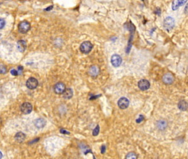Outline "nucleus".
I'll return each instance as SVG.
<instances>
[{
    "label": "nucleus",
    "mask_w": 188,
    "mask_h": 159,
    "mask_svg": "<svg viewBox=\"0 0 188 159\" xmlns=\"http://www.w3.org/2000/svg\"><path fill=\"white\" fill-rule=\"evenodd\" d=\"M93 48V45L91 42L90 41H86L81 44L79 50L81 53L87 54L91 52Z\"/></svg>",
    "instance_id": "obj_1"
},
{
    "label": "nucleus",
    "mask_w": 188,
    "mask_h": 159,
    "mask_svg": "<svg viewBox=\"0 0 188 159\" xmlns=\"http://www.w3.org/2000/svg\"><path fill=\"white\" fill-rule=\"evenodd\" d=\"M31 26L29 22L24 21L18 24V31L22 34H26L30 29Z\"/></svg>",
    "instance_id": "obj_2"
},
{
    "label": "nucleus",
    "mask_w": 188,
    "mask_h": 159,
    "mask_svg": "<svg viewBox=\"0 0 188 159\" xmlns=\"http://www.w3.org/2000/svg\"><path fill=\"white\" fill-rule=\"evenodd\" d=\"M175 26V21L172 17H168L163 22V27L168 32H170Z\"/></svg>",
    "instance_id": "obj_3"
},
{
    "label": "nucleus",
    "mask_w": 188,
    "mask_h": 159,
    "mask_svg": "<svg viewBox=\"0 0 188 159\" xmlns=\"http://www.w3.org/2000/svg\"><path fill=\"white\" fill-rule=\"evenodd\" d=\"M32 105L29 102H25L23 103L21 107V111L24 114L30 113L32 111Z\"/></svg>",
    "instance_id": "obj_4"
},
{
    "label": "nucleus",
    "mask_w": 188,
    "mask_h": 159,
    "mask_svg": "<svg viewBox=\"0 0 188 159\" xmlns=\"http://www.w3.org/2000/svg\"><path fill=\"white\" fill-rule=\"evenodd\" d=\"M111 63L112 65L117 68L120 66L122 63V59L119 55L114 54L111 57Z\"/></svg>",
    "instance_id": "obj_5"
},
{
    "label": "nucleus",
    "mask_w": 188,
    "mask_h": 159,
    "mask_svg": "<svg viewBox=\"0 0 188 159\" xmlns=\"http://www.w3.org/2000/svg\"><path fill=\"white\" fill-rule=\"evenodd\" d=\"M27 87L30 90H33L37 87L38 86V81L34 77L29 78L26 82Z\"/></svg>",
    "instance_id": "obj_6"
},
{
    "label": "nucleus",
    "mask_w": 188,
    "mask_h": 159,
    "mask_svg": "<svg viewBox=\"0 0 188 159\" xmlns=\"http://www.w3.org/2000/svg\"><path fill=\"white\" fill-rule=\"evenodd\" d=\"M119 107L121 109H125L127 108L129 106V101L126 97H121L119 100L117 102Z\"/></svg>",
    "instance_id": "obj_7"
},
{
    "label": "nucleus",
    "mask_w": 188,
    "mask_h": 159,
    "mask_svg": "<svg viewBox=\"0 0 188 159\" xmlns=\"http://www.w3.org/2000/svg\"><path fill=\"white\" fill-rule=\"evenodd\" d=\"M138 87L142 91H146L149 88L150 83L146 79H142L138 82Z\"/></svg>",
    "instance_id": "obj_8"
},
{
    "label": "nucleus",
    "mask_w": 188,
    "mask_h": 159,
    "mask_svg": "<svg viewBox=\"0 0 188 159\" xmlns=\"http://www.w3.org/2000/svg\"><path fill=\"white\" fill-rule=\"evenodd\" d=\"M162 81L166 85H171L174 81V77L171 73L168 72L163 76Z\"/></svg>",
    "instance_id": "obj_9"
},
{
    "label": "nucleus",
    "mask_w": 188,
    "mask_h": 159,
    "mask_svg": "<svg viewBox=\"0 0 188 159\" xmlns=\"http://www.w3.org/2000/svg\"><path fill=\"white\" fill-rule=\"evenodd\" d=\"M66 89V86L64 83L58 82L56 83L54 88L55 92L56 94H62Z\"/></svg>",
    "instance_id": "obj_10"
},
{
    "label": "nucleus",
    "mask_w": 188,
    "mask_h": 159,
    "mask_svg": "<svg viewBox=\"0 0 188 159\" xmlns=\"http://www.w3.org/2000/svg\"><path fill=\"white\" fill-rule=\"evenodd\" d=\"M187 2V0H174L172 3L173 10H177L180 6H182Z\"/></svg>",
    "instance_id": "obj_11"
},
{
    "label": "nucleus",
    "mask_w": 188,
    "mask_h": 159,
    "mask_svg": "<svg viewBox=\"0 0 188 159\" xmlns=\"http://www.w3.org/2000/svg\"><path fill=\"white\" fill-rule=\"evenodd\" d=\"M17 49L21 53H23L27 48V43L23 40H20L17 42Z\"/></svg>",
    "instance_id": "obj_12"
},
{
    "label": "nucleus",
    "mask_w": 188,
    "mask_h": 159,
    "mask_svg": "<svg viewBox=\"0 0 188 159\" xmlns=\"http://www.w3.org/2000/svg\"><path fill=\"white\" fill-rule=\"evenodd\" d=\"M157 127L161 130H165L168 125L167 121L164 119H161L157 122Z\"/></svg>",
    "instance_id": "obj_13"
},
{
    "label": "nucleus",
    "mask_w": 188,
    "mask_h": 159,
    "mask_svg": "<svg viewBox=\"0 0 188 159\" xmlns=\"http://www.w3.org/2000/svg\"><path fill=\"white\" fill-rule=\"evenodd\" d=\"M89 74L92 77H97L100 72L99 68L97 66H91L89 70Z\"/></svg>",
    "instance_id": "obj_14"
},
{
    "label": "nucleus",
    "mask_w": 188,
    "mask_h": 159,
    "mask_svg": "<svg viewBox=\"0 0 188 159\" xmlns=\"http://www.w3.org/2000/svg\"><path fill=\"white\" fill-rule=\"evenodd\" d=\"M34 125L38 129H40L45 126L46 121L43 118H38L34 121Z\"/></svg>",
    "instance_id": "obj_15"
},
{
    "label": "nucleus",
    "mask_w": 188,
    "mask_h": 159,
    "mask_svg": "<svg viewBox=\"0 0 188 159\" xmlns=\"http://www.w3.org/2000/svg\"><path fill=\"white\" fill-rule=\"evenodd\" d=\"M62 94H63V97L64 99L68 100L71 99L72 97L73 96V92L71 88H68L67 89H65V90L64 91V92L62 93Z\"/></svg>",
    "instance_id": "obj_16"
},
{
    "label": "nucleus",
    "mask_w": 188,
    "mask_h": 159,
    "mask_svg": "<svg viewBox=\"0 0 188 159\" xmlns=\"http://www.w3.org/2000/svg\"><path fill=\"white\" fill-rule=\"evenodd\" d=\"M25 139H26V135L25 134L22 132H19L16 134L15 135V139L16 142L18 143H22L24 141Z\"/></svg>",
    "instance_id": "obj_17"
},
{
    "label": "nucleus",
    "mask_w": 188,
    "mask_h": 159,
    "mask_svg": "<svg viewBox=\"0 0 188 159\" xmlns=\"http://www.w3.org/2000/svg\"><path fill=\"white\" fill-rule=\"evenodd\" d=\"M178 108L181 111H185L187 109V103L185 100H181L178 103Z\"/></svg>",
    "instance_id": "obj_18"
},
{
    "label": "nucleus",
    "mask_w": 188,
    "mask_h": 159,
    "mask_svg": "<svg viewBox=\"0 0 188 159\" xmlns=\"http://www.w3.org/2000/svg\"><path fill=\"white\" fill-rule=\"evenodd\" d=\"M137 158V155L135 153V152H129V153H128L126 156V158H128V159H131V158H133V159H136Z\"/></svg>",
    "instance_id": "obj_19"
},
{
    "label": "nucleus",
    "mask_w": 188,
    "mask_h": 159,
    "mask_svg": "<svg viewBox=\"0 0 188 159\" xmlns=\"http://www.w3.org/2000/svg\"><path fill=\"white\" fill-rule=\"evenodd\" d=\"M99 130H100V127H99V126L98 125L95 128V129H94L93 131V136H97V135H98L99 133Z\"/></svg>",
    "instance_id": "obj_20"
},
{
    "label": "nucleus",
    "mask_w": 188,
    "mask_h": 159,
    "mask_svg": "<svg viewBox=\"0 0 188 159\" xmlns=\"http://www.w3.org/2000/svg\"><path fill=\"white\" fill-rule=\"evenodd\" d=\"M6 24V22L3 18H0V29H2L4 28Z\"/></svg>",
    "instance_id": "obj_21"
},
{
    "label": "nucleus",
    "mask_w": 188,
    "mask_h": 159,
    "mask_svg": "<svg viewBox=\"0 0 188 159\" xmlns=\"http://www.w3.org/2000/svg\"><path fill=\"white\" fill-rule=\"evenodd\" d=\"M6 72V68L5 66L0 65V74H4Z\"/></svg>",
    "instance_id": "obj_22"
},
{
    "label": "nucleus",
    "mask_w": 188,
    "mask_h": 159,
    "mask_svg": "<svg viewBox=\"0 0 188 159\" xmlns=\"http://www.w3.org/2000/svg\"><path fill=\"white\" fill-rule=\"evenodd\" d=\"M143 119H144L143 116L142 115H140L139 118H138V119H137L136 121V122H137V123H141V122Z\"/></svg>",
    "instance_id": "obj_23"
},
{
    "label": "nucleus",
    "mask_w": 188,
    "mask_h": 159,
    "mask_svg": "<svg viewBox=\"0 0 188 159\" xmlns=\"http://www.w3.org/2000/svg\"><path fill=\"white\" fill-rule=\"evenodd\" d=\"M11 74L13 76H17L18 75V72L15 69L12 70L11 71Z\"/></svg>",
    "instance_id": "obj_24"
},
{
    "label": "nucleus",
    "mask_w": 188,
    "mask_h": 159,
    "mask_svg": "<svg viewBox=\"0 0 188 159\" xmlns=\"http://www.w3.org/2000/svg\"><path fill=\"white\" fill-rule=\"evenodd\" d=\"M53 7L54 6H49V7H47L46 8H45L44 10L46 11H50L53 8Z\"/></svg>",
    "instance_id": "obj_25"
},
{
    "label": "nucleus",
    "mask_w": 188,
    "mask_h": 159,
    "mask_svg": "<svg viewBox=\"0 0 188 159\" xmlns=\"http://www.w3.org/2000/svg\"><path fill=\"white\" fill-rule=\"evenodd\" d=\"M101 150H102V154L104 153L105 151V145H103L102 146V149Z\"/></svg>",
    "instance_id": "obj_26"
},
{
    "label": "nucleus",
    "mask_w": 188,
    "mask_h": 159,
    "mask_svg": "<svg viewBox=\"0 0 188 159\" xmlns=\"http://www.w3.org/2000/svg\"><path fill=\"white\" fill-rule=\"evenodd\" d=\"M2 157V153L0 151V158H1Z\"/></svg>",
    "instance_id": "obj_27"
}]
</instances>
